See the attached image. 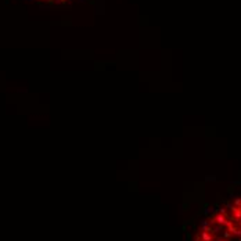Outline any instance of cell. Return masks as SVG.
<instances>
[{
	"label": "cell",
	"mask_w": 241,
	"mask_h": 241,
	"mask_svg": "<svg viewBox=\"0 0 241 241\" xmlns=\"http://www.w3.org/2000/svg\"><path fill=\"white\" fill-rule=\"evenodd\" d=\"M194 241H241V195L208 211L199 222Z\"/></svg>",
	"instance_id": "cell-1"
},
{
	"label": "cell",
	"mask_w": 241,
	"mask_h": 241,
	"mask_svg": "<svg viewBox=\"0 0 241 241\" xmlns=\"http://www.w3.org/2000/svg\"><path fill=\"white\" fill-rule=\"evenodd\" d=\"M37 1L49 6H64V4H68V3H72L73 0H37Z\"/></svg>",
	"instance_id": "cell-2"
}]
</instances>
